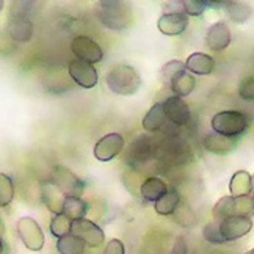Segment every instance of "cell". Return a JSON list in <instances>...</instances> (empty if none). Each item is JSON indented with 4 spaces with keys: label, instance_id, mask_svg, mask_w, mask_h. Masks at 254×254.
<instances>
[{
    "label": "cell",
    "instance_id": "1",
    "mask_svg": "<svg viewBox=\"0 0 254 254\" xmlns=\"http://www.w3.org/2000/svg\"><path fill=\"white\" fill-rule=\"evenodd\" d=\"M36 5L35 2H13L9 6L6 32L13 41L27 43L32 40L33 21L30 17Z\"/></svg>",
    "mask_w": 254,
    "mask_h": 254
},
{
    "label": "cell",
    "instance_id": "2",
    "mask_svg": "<svg viewBox=\"0 0 254 254\" xmlns=\"http://www.w3.org/2000/svg\"><path fill=\"white\" fill-rule=\"evenodd\" d=\"M96 13L101 24L110 30H126L133 22L132 8L118 0H102L97 3Z\"/></svg>",
    "mask_w": 254,
    "mask_h": 254
},
{
    "label": "cell",
    "instance_id": "3",
    "mask_svg": "<svg viewBox=\"0 0 254 254\" xmlns=\"http://www.w3.org/2000/svg\"><path fill=\"white\" fill-rule=\"evenodd\" d=\"M109 90L118 96H132L138 91L141 77L135 67L129 64H116L105 75Z\"/></svg>",
    "mask_w": 254,
    "mask_h": 254
},
{
    "label": "cell",
    "instance_id": "4",
    "mask_svg": "<svg viewBox=\"0 0 254 254\" xmlns=\"http://www.w3.org/2000/svg\"><path fill=\"white\" fill-rule=\"evenodd\" d=\"M212 130L224 136L237 138L248 129V118L239 110H223L212 116Z\"/></svg>",
    "mask_w": 254,
    "mask_h": 254
},
{
    "label": "cell",
    "instance_id": "5",
    "mask_svg": "<svg viewBox=\"0 0 254 254\" xmlns=\"http://www.w3.org/2000/svg\"><path fill=\"white\" fill-rule=\"evenodd\" d=\"M16 228H17V236L27 250L41 251L44 248V243H46L44 232L35 218H32V217L19 218Z\"/></svg>",
    "mask_w": 254,
    "mask_h": 254
},
{
    "label": "cell",
    "instance_id": "6",
    "mask_svg": "<svg viewBox=\"0 0 254 254\" xmlns=\"http://www.w3.org/2000/svg\"><path fill=\"white\" fill-rule=\"evenodd\" d=\"M51 182L54 185H57L66 196L82 198V193L85 190L83 181L66 167H54V170L51 173Z\"/></svg>",
    "mask_w": 254,
    "mask_h": 254
},
{
    "label": "cell",
    "instance_id": "7",
    "mask_svg": "<svg viewBox=\"0 0 254 254\" xmlns=\"http://www.w3.org/2000/svg\"><path fill=\"white\" fill-rule=\"evenodd\" d=\"M71 51L75 55L77 60H82L85 63H99L104 58V51L102 47L97 44L94 40L88 36H75L71 41Z\"/></svg>",
    "mask_w": 254,
    "mask_h": 254
},
{
    "label": "cell",
    "instance_id": "8",
    "mask_svg": "<svg viewBox=\"0 0 254 254\" xmlns=\"http://www.w3.org/2000/svg\"><path fill=\"white\" fill-rule=\"evenodd\" d=\"M126 141L121 133H107L105 136L94 144L93 154L99 162H110L116 155H120L124 149Z\"/></svg>",
    "mask_w": 254,
    "mask_h": 254
},
{
    "label": "cell",
    "instance_id": "9",
    "mask_svg": "<svg viewBox=\"0 0 254 254\" xmlns=\"http://www.w3.org/2000/svg\"><path fill=\"white\" fill-rule=\"evenodd\" d=\"M67 72H69L71 79L85 90H90V88H94L99 82V74H97V69L90 64L85 63L82 60H71L69 64H67Z\"/></svg>",
    "mask_w": 254,
    "mask_h": 254
},
{
    "label": "cell",
    "instance_id": "10",
    "mask_svg": "<svg viewBox=\"0 0 254 254\" xmlns=\"http://www.w3.org/2000/svg\"><path fill=\"white\" fill-rule=\"evenodd\" d=\"M72 234L77 237H80L85 245L91 247V248H97L101 247L105 242V232L102 231V228L99 224H96L91 220H79L72 223Z\"/></svg>",
    "mask_w": 254,
    "mask_h": 254
},
{
    "label": "cell",
    "instance_id": "11",
    "mask_svg": "<svg viewBox=\"0 0 254 254\" xmlns=\"http://www.w3.org/2000/svg\"><path fill=\"white\" fill-rule=\"evenodd\" d=\"M163 110L167 120H170L174 126H187L190 118H191V112L189 104L185 102L182 97L178 96H170L165 99L163 102Z\"/></svg>",
    "mask_w": 254,
    "mask_h": 254
},
{
    "label": "cell",
    "instance_id": "12",
    "mask_svg": "<svg viewBox=\"0 0 254 254\" xmlns=\"http://www.w3.org/2000/svg\"><path fill=\"white\" fill-rule=\"evenodd\" d=\"M220 228L223 232V237L228 243L236 242L242 237L248 236L253 229L251 217H229L226 220L220 221Z\"/></svg>",
    "mask_w": 254,
    "mask_h": 254
},
{
    "label": "cell",
    "instance_id": "13",
    "mask_svg": "<svg viewBox=\"0 0 254 254\" xmlns=\"http://www.w3.org/2000/svg\"><path fill=\"white\" fill-rule=\"evenodd\" d=\"M232 41V33L226 22L218 21L212 24L207 28L206 33V44L210 51L213 52H221L224 49H228Z\"/></svg>",
    "mask_w": 254,
    "mask_h": 254
},
{
    "label": "cell",
    "instance_id": "14",
    "mask_svg": "<svg viewBox=\"0 0 254 254\" xmlns=\"http://www.w3.org/2000/svg\"><path fill=\"white\" fill-rule=\"evenodd\" d=\"M189 16L185 13H173V14H162L157 21L159 30L167 36H178L182 35L189 27Z\"/></svg>",
    "mask_w": 254,
    "mask_h": 254
},
{
    "label": "cell",
    "instance_id": "15",
    "mask_svg": "<svg viewBox=\"0 0 254 254\" xmlns=\"http://www.w3.org/2000/svg\"><path fill=\"white\" fill-rule=\"evenodd\" d=\"M202 144H204V148H206V151L210 154L226 155L237 148L239 141H237V138H231V136H224L217 132H212L204 136Z\"/></svg>",
    "mask_w": 254,
    "mask_h": 254
},
{
    "label": "cell",
    "instance_id": "16",
    "mask_svg": "<svg viewBox=\"0 0 254 254\" xmlns=\"http://www.w3.org/2000/svg\"><path fill=\"white\" fill-rule=\"evenodd\" d=\"M41 199L44 202V206L54 215L63 213L66 194L58 189L57 185H54L51 181H44L41 184Z\"/></svg>",
    "mask_w": 254,
    "mask_h": 254
},
{
    "label": "cell",
    "instance_id": "17",
    "mask_svg": "<svg viewBox=\"0 0 254 254\" xmlns=\"http://www.w3.org/2000/svg\"><path fill=\"white\" fill-rule=\"evenodd\" d=\"M185 69L193 75H209L215 69V60L204 52H193L185 60Z\"/></svg>",
    "mask_w": 254,
    "mask_h": 254
},
{
    "label": "cell",
    "instance_id": "18",
    "mask_svg": "<svg viewBox=\"0 0 254 254\" xmlns=\"http://www.w3.org/2000/svg\"><path fill=\"white\" fill-rule=\"evenodd\" d=\"M229 193L234 198L240 196H250L253 193V181L251 174L245 170H239L232 174L229 181Z\"/></svg>",
    "mask_w": 254,
    "mask_h": 254
},
{
    "label": "cell",
    "instance_id": "19",
    "mask_svg": "<svg viewBox=\"0 0 254 254\" xmlns=\"http://www.w3.org/2000/svg\"><path fill=\"white\" fill-rule=\"evenodd\" d=\"M168 191V185L160 178H148L140 185V194L146 202L159 201Z\"/></svg>",
    "mask_w": 254,
    "mask_h": 254
},
{
    "label": "cell",
    "instance_id": "20",
    "mask_svg": "<svg viewBox=\"0 0 254 254\" xmlns=\"http://www.w3.org/2000/svg\"><path fill=\"white\" fill-rule=\"evenodd\" d=\"M165 121H167V116H165L163 104L157 102V104H154L148 110V113L144 115L141 126L146 132H159L163 127Z\"/></svg>",
    "mask_w": 254,
    "mask_h": 254
},
{
    "label": "cell",
    "instance_id": "21",
    "mask_svg": "<svg viewBox=\"0 0 254 254\" xmlns=\"http://www.w3.org/2000/svg\"><path fill=\"white\" fill-rule=\"evenodd\" d=\"M181 204V194L176 189H168V191L163 196L154 202V210L157 212L162 217H170L176 212V209Z\"/></svg>",
    "mask_w": 254,
    "mask_h": 254
},
{
    "label": "cell",
    "instance_id": "22",
    "mask_svg": "<svg viewBox=\"0 0 254 254\" xmlns=\"http://www.w3.org/2000/svg\"><path fill=\"white\" fill-rule=\"evenodd\" d=\"M223 9L226 11V14H228V17L231 19V21L236 22V24L247 22L248 19L251 17V14H253V8H251L250 3L234 2V0H228V2H224Z\"/></svg>",
    "mask_w": 254,
    "mask_h": 254
},
{
    "label": "cell",
    "instance_id": "23",
    "mask_svg": "<svg viewBox=\"0 0 254 254\" xmlns=\"http://www.w3.org/2000/svg\"><path fill=\"white\" fill-rule=\"evenodd\" d=\"M170 83H171V91L174 93V96L182 97V99L190 96L194 90V86H196L194 75L190 74L189 71H184L179 75H176Z\"/></svg>",
    "mask_w": 254,
    "mask_h": 254
},
{
    "label": "cell",
    "instance_id": "24",
    "mask_svg": "<svg viewBox=\"0 0 254 254\" xmlns=\"http://www.w3.org/2000/svg\"><path fill=\"white\" fill-rule=\"evenodd\" d=\"M88 212V204L77 196H66L64 206H63V213L66 215L71 221H79L83 220Z\"/></svg>",
    "mask_w": 254,
    "mask_h": 254
},
{
    "label": "cell",
    "instance_id": "25",
    "mask_svg": "<svg viewBox=\"0 0 254 254\" xmlns=\"http://www.w3.org/2000/svg\"><path fill=\"white\" fill-rule=\"evenodd\" d=\"M229 217H236V198L234 196H223L220 198L212 209V218L217 221H223Z\"/></svg>",
    "mask_w": 254,
    "mask_h": 254
},
{
    "label": "cell",
    "instance_id": "26",
    "mask_svg": "<svg viewBox=\"0 0 254 254\" xmlns=\"http://www.w3.org/2000/svg\"><path fill=\"white\" fill-rule=\"evenodd\" d=\"M57 251L60 254H83L85 242L74 234H67L57 240Z\"/></svg>",
    "mask_w": 254,
    "mask_h": 254
},
{
    "label": "cell",
    "instance_id": "27",
    "mask_svg": "<svg viewBox=\"0 0 254 254\" xmlns=\"http://www.w3.org/2000/svg\"><path fill=\"white\" fill-rule=\"evenodd\" d=\"M149 155H151V140L144 135L136 136V140L130 144L129 159L133 162H144Z\"/></svg>",
    "mask_w": 254,
    "mask_h": 254
},
{
    "label": "cell",
    "instance_id": "28",
    "mask_svg": "<svg viewBox=\"0 0 254 254\" xmlns=\"http://www.w3.org/2000/svg\"><path fill=\"white\" fill-rule=\"evenodd\" d=\"M72 223L64 213L54 215V218L51 221V234L57 239H62L67 234H72Z\"/></svg>",
    "mask_w": 254,
    "mask_h": 254
},
{
    "label": "cell",
    "instance_id": "29",
    "mask_svg": "<svg viewBox=\"0 0 254 254\" xmlns=\"http://www.w3.org/2000/svg\"><path fill=\"white\" fill-rule=\"evenodd\" d=\"M202 237L206 242L212 243V245H224V243H228L223 237L220 221H217V220L209 221L206 226L202 228Z\"/></svg>",
    "mask_w": 254,
    "mask_h": 254
},
{
    "label": "cell",
    "instance_id": "30",
    "mask_svg": "<svg viewBox=\"0 0 254 254\" xmlns=\"http://www.w3.org/2000/svg\"><path fill=\"white\" fill-rule=\"evenodd\" d=\"M14 198V184L8 174L0 173V207H6Z\"/></svg>",
    "mask_w": 254,
    "mask_h": 254
},
{
    "label": "cell",
    "instance_id": "31",
    "mask_svg": "<svg viewBox=\"0 0 254 254\" xmlns=\"http://www.w3.org/2000/svg\"><path fill=\"white\" fill-rule=\"evenodd\" d=\"M187 71L185 69V62L182 60H170L168 63H165L160 69V75L165 82H171L176 75H179L181 72Z\"/></svg>",
    "mask_w": 254,
    "mask_h": 254
},
{
    "label": "cell",
    "instance_id": "32",
    "mask_svg": "<svg viewBox=\"0 0 254 254\" xmlns=\"http://www.w3.org/2000/svg\"><path fill=\"white\" fill-rule=\"evenodd\" d=\"M254 215V201L253 196L236 198V217H253Z\"/></svg>",
    "mask_w": 254,
    "mask_h": 254
},
{
    "label": "cell",
    "instance_id": "33",
    "mask_svg": "<svg viewBox=\"0 0 254 254\" xmlns=\"http://www.w3.org/2000/svg\"><path fill=\"white\" fill-rule=\"evenodd\" d=\"M173 215H176L178 223H181L185 228H190L196 223V220H194V213L191 212V209L187 206V204H179V207L176 209V212Z\"/></svg>",
    "mask_w": 254,
    "mask_h": 254
},
{
    "label": "cell",
    "instance_id": "34",
    "mask_svg": "<svg viewBox=\"0 0 254 254\" xmlns=\"http://www.w3.org/2000/svg\"><path fill=\"white\" fill-rule=\"evenodd\" d=\"M182 2L187 16H201L209 8L207 0H182Z\"/></svg>",
    "mask_w": 254,
    "mask_h": 254
},
{
    "label": "cell",
    "instance_id": "35",
    "mask_svg": "<svg viewBox=\"0 0 254 254\" xmlns=\"http://www.w3.org/2000/svg\"><path fill=\"white\" fill-rule=\"evenodd\" d=\"M237 93L243 101H254V75L245 77L237 88Z\"/></svg>",
    "mask_w": 254,
    "mask_h": 254
},
{
    "label": "cell",
    "instance_id": "36",
    "mask_svg": "<svg viewBox=\"0 0 254 254\" xmlns=\"http://www.w3.org/2000/svg\"><path fill=\"white\" fill-rule=\"evenodd\" d=\"M102 254H126V248H124L123 240H120V239L109 240Z\"/></svg>",
    "mask_w": 254,
    "mask_h": 254
},
{
    "label": "cell",
    "instance_id": "37",
    "mask_svg": "<svg viewBox=\"0 0 254 254\" xmlns=\"http://www.w3.org/2000/svg\"><path fill=\"white\" fill-rule=\"evenodd\" d=\"M163 14H173V13H185L184 11V2L182 0H173V2H165L162 5Z\"/></svg>",
    "mask_w": 254,
    "mask_h": 254
},
{
    "label": "cell",
    "instance_id": "38",
    "mask_svg": "<svg viewBox=\"0 0 254 254\" xmlns=\"http://www.w3.org/2000/svg\"><path fill=\"white\" fill-rule=\"evenodd\" d=\"M171 254H187V247H185V240L182 237L176 239V243H174V247H173Z\"/></svg>",
    "mask_w": 254,
    "mask_h": 254
},
{
    "label": "cell",
    "instance_id": "39",
    "mask_svg": "<svg viewBox=\"0 0 254 254\" xmlns=\"http://www.w3.org/2000/svg\"><path fill=\"white\" fill-rule=\"evenodd\" d=\"M3 253V242H2V239H0V254Z\"/></svg>",
    "mask_w": 254,
    "mask_h": 254
},
{
    "label": "cell",
    "instance_id": "40",
    "mask_svg": "<svg viewBox=\"0 0 254 254\" xmlns=\"http://www.w3.org/2000/svg\"><path fill=\"white\" fill-rule=\"evenodd\" d=\"M251 181H253V189H254V174H251Z\"/></svg>",
    "mask_w": 254,
    "mask_h": 254
},
{
    "label": "cell",
    "instance_id": "41",
    "mask_svg": "<svg viewBox=\"0 0 254 254\" xmlns=\"http://www.w3.org/2000/svg\"><path fill=\"white\" fill-rule=\"evenodd\" d=\"M251 196H253V201H254V189H253V193H251Z\"/></svg>",
    "mask_w": 254,
    "mask_h": 254
},
{
    "label": "cell",
    "instance_id": "42",
    "mask_svg": "<svg viewBox=\"0 0 254 254\" xmlns=\"http://www.w3.org/2000/svg\"><path fill=\"white\" fill-rule=\"evenodd\" d=\"M3 8V2H0V9H2Z\"/></svg>",
    "mask_w": 254,
    "mask_h": 254
},
{
    "label": "cell",
    "instance_id": "43",
    "mask_svg": "<svg viewBox=\"0 0 254 254\" xmlns=\"http://www.w3.org/2000/svg\"><path fill=\"white\" fill-rule=\"evenodd\" d=\"M248 254H254V248H253V250H251V251H250Z\"/></svg>",
    "mask_w": 254,
    "mask_h": 254
}]
</instances>
